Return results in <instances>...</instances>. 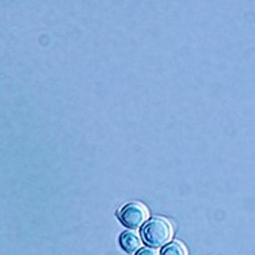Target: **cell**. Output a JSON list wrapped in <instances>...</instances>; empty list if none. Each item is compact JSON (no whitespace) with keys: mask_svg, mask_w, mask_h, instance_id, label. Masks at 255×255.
<instances>
[{"mask_svg":"<svg viewBox=\"0 0 255 255\" xmlns=\"http://www.w3.org/2000/svg\"><path fill=\"white\" fill-rule=\"evenodd\" d=\"M142 239L152 247H163L170 243L174 236V228L164 217H153L145 223L141 231Z\"/></svg>","mask_w":255,"mask_h":255,"instance_id":"1","label":"cell"},{"mask_svg":"<svg viewBox=\"0 0 255 255\" xmlns=\"http://www.w3.org/2000/svg\"><path fill=\"white\" fill-rule=\"evenodd\" d=\"M148 216H149L148 208L141 202H129L118 212V219L121 220V223L132 230L140 228L142 224H145L148 221Z\"/></svg>","mask_w":255,"mask_h":255,"instance_id":"2","label":"cell"},{"mask_svg":"<svg viewBox=\"0 0 255 255\" xmlns=\"http://www.w3.org/2000/svg\"><path fill=\"white\" fill-rule=\"evenodd\" d=\"M120 243H121V247L124 250L129 253V254L137 253V250H140L142 246L141 236L138 235V232L133 230L123 232L121 236H120Z\"/></svg>","mask_w":255,"mask_h":255,"instance_id":"3","label":"cell"},{"mask_svg":"<svg viewBox=\"0 0 255 255\" xmlns=\"http://www.w3.org/2000/svg\"><path fill=\"white\" fill-rule=\"evenodd\" d=\"M160 255H189L187 254L186 246L181 242H172L168 246L164 247Z\"/></svg>","mask_w":255,"mask_h":255,"instance_id":"4","label":"cell"},{"mask_svg":"<svg viewBox=\"0 0 255 255\" xmlns=\"http://www.w3.org/2000/svg\"><path fill=\"white\" fill-rule=\"evenodd\" d=\"M136 255H160V254H159V251L155 250V249H149V247H147V249H141V250L138 251Z\"/></svg>","mask_w":255,"mask_h":255,"instance_id":"5","label":"cell"}]
</instances>
